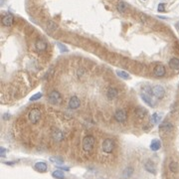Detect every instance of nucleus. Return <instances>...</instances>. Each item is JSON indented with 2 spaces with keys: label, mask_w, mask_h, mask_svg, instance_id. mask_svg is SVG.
Wrapping results in <instances>:
<instances>
[{
  "label": "nucleus",
  "mask_w": 179,
  "mask_h": 179,
  "mask_svg": "<svg viewBox=\"0 0 179 179\" xmlns=\"http://www.w3.org/2000/svg\"><path fill=\"white\" fill-rule=\"evenodd\" d=\"M95 144V138L93 135H87L84 137L83 139V149L86 152L91 151Z\"/></svg>",
  "instance_id": "1"
},
{
  "label": "nucleus",
  "mask_w": 179,
  "mask_h": 179,
  "mask_svg": "<svg viewBox=\"0 0 179 179\" xmlns=\"http://www.w3.org/2000/svg\"><path fill=\"white\" fill-rule=\"evenodd\" d=\"M113 148H114V141L111 138H107L104 140L102 142V150L106 153H111L113 152Z\"/></svg>",
  "instance_id": "2"
},
{
  "label": "nucleus",
  "mask_w": 179,
  "mask_h": 179,
  "mask_svg": "<svg viewBox=\"0 0 179 179\" xmlns=\"http://www.w3.org/2000/svg\"><path fill=\"white\" fill-rule=\"evenodd\" d=\"M151 92H152V95H154L157 99H162L164 95H165V90L163 87H161L159 85H156L154 87L151 88Z\"/></svg>",
  "instance_id": "3"
},
{
  "label": "nucleus",
  "mask_w": 179,
  "mask_h": 179,
  "mask_svg": "<svg viewBox=\"0 0 179 179\" xmlns=\"http://www.w3.org/2000/svg\"><path fill=\"white\" fill-rule=\"evenodd\" d=\"M41 119V112L38 108H33L29 113V120L32 123H37Z\"/></svg>",
  "instance_id": "4"
},
{
  "label": "nucleus",
  "mask_w": 179,
  "mask_h": 179,
  "mask_svg": "<svg viewBox=\"0 0 179 179\" xmlns=\"http://www.w3.org/2000/svg\"><path fill=\"white\" fill-rule=\"evenodd\" d=\"M48 100H49V102L52 104V105H57L61 101V95L58 91H52L50 94H49V97H48Z\"/></svg>",
  "instance_id": "5"
},
{
  "label": "nucleus",
  "mask_w": 179,
  "mask_h": 179,
  "mask_svg": "<svg viewBox=\"0 0 179 179\" xmlns=\"http://www.w3.org/2000/svg\"><path fill=\"white\" fill-rule=\"evenodd\" d=\"M126 118H127L126 113H125V109H122V108H119V109H118L114 113V119L119 122H125L126 120Z\"/></svg>",
  "instance_id": "6"
},
{
  "label": "nucleus",
  "mask_w": 179,
  "mask_h": 179,
  "mask_svg": "<svg viewBox=\"0 0 179 179\" xmlns=\"http://www.w3.org/2000/svg\"><path fill=\"white\" fill-rule=\"evenodd\" d=\"M153 74H154L155 77H157V78L163 77V76L166 74V69H165L164 66L157 65L154 68V70H153Z\"/></svg>",
  "instance_id": "7"
},
{
  "label": "nucleus",
  "mask_w": 179,
  "mask_h": 179,
  "mask_svg": "<svg viewBox=\"0 0 179 179\" xmlns=\"http://www.w3.org/2000/svg\"><path fill=\"white\" fill-rule=\"evenodd\" d=\"M80 106H81L80 99L78 97H76V95L72 97L71 99H70V101H69V107H71V108H73V109H77Z\"/></svg>",
  "instance_id": "8"
},
{
  "label": "nucleus",
  "mask_w": 179,
  "mask_h": 179,
  "mask_svg": "<svg viewBox=\"0 0 179 179\" xmlns=\"http://www.w3.org/2000/svg\"><path fill=\"white\" fill-rule=\"evenodd\" d=\"M13 22H14V17H13V15H11V14H7V15H5L4 17L2 18V24L4 26H6V27L11 26L12 24H13Z\"/></svg>",
  "instance_id": "9"
},
{
  "label": "nucleus",
  "mask_w": 179,
  "mask_h": 179,
  "mask_svg": "<svg viewBox=\"0 0 179 179\" xmlns=\"http://www.w3.org/2000/svg\"><path fill=\"white\" fill-rule=\"evenodd\" d=\"M151 95H152V94H147L146 92H144V94H142V95H141V97H142V100L144 101V102H146V104H147V105H149L150 107H154L155 101H152Z\"/></svg>",
  "instance_id": "10"
},
{
  "label": "nucleus",
  "mask_w": 179,
  "mask_h": 179,
  "mask_svg": "<svg viewBox=\"0 0 179 179\" xmlns=\"http://www.w3.org/2000/svg\"><path fill=\"white\" fill-rule=\"evenodd\" d=\"M35 48L37 51H45L47 49V43L43 40H37L35 43Z\"/></svg>",
  "instance_id": "11"
},
{
  "label": "nucleus",
  "mask_w": 179,
  "mask_h": 179,
  "mask_svg": "<svg viewBox=\"0 0 179 179\" xmlns=\"http://www.w3.org/2000/svg\"><path fill=\"white\" fill-rule=\"evenodd\" d=\"M118 95H119V92H118V90L115 89V88H109V89L107 90V97L109 99V100L115 99V98L118 97Z\"/></svg>",
  "instance_id": "12"
},
{
  "label": "nucleus",
  "mask_w": 179,
  "mask_h": 179,
  "mask_svg": "<svg viewBox=\"0 0 179 179\" xmlns=\"http://www.w3.org/2000/svg\"><path fill=\"white\" fill-rule=\"evenodd\" d=\"M144 168L148 171V172L150 173H152V174H155L156 173V169H155V166H154V164L152 163V161H146L145 162V164H144Z\"/></svg>",
  "instance_id": "13"
},
{
  "label": "nucleus",
  "mask_w": 179,
  "mask_h": 179,
  "mask_svg": "<svg viewBox=\"0 0 179 179\" xmlns=\"http://www.w3.org/2000/svg\"><path fill=\"white\" fill-rule=\"evenodd\" d=\"M160 147H161V142L160 140H158V139H153L151 141V143H150V149L152 151H157V150L160 149Z\"/></svg>",
  "instance_id": "14"
},
{
  "label": "nucleus",
  "mask_w": 179,
  "mask_h": 179,
  "mask_svg": "<svg viewBox=\"0 0 179 179\" xmlns=\"http://www.w3.org/2000/svg\"><path fill=\"white\" fill-rule=\"evenodd\" d=\"M52 136H53V138L55 140L61 141V140H63V138H64V134H63V132L61 130H59V129H55V130L53 131Z\"/></svg>",
  "instance_id": "15"
},
{
  "label": "nucleus",
  "mask_w": 179,
  "mask_h": 179,
  "mask_svg": "<svg viewBox=\"0 0 179 179\" xmlns=\"http://www.w3.org/2000/svg\"><path fill=\"white\" fill-rule=\"evenodd\" d=\"M35 169L39 172H45L47 170V164L45 162H37L35 164Z\"/></svg>",
  "instance_id": "16"
},
{
  "label": "nucleus",
  "mask_w": 179,
  "mask_h": 179,
  "mask_svg": "<svg viewBox=\"0 0 179 179\" xmlns=\"http://www.w3.org/2000/svg\"><path fill=\"white\" fill-rule=\"evenodd\" d=\"M169 66H170L171 69H173V70H177V71H178L179 70V59H177V58H172V59H170V61H169Z\"/></svg>",
  "instance_id": "17"
},
{
  "label": "nucleus",
  "mask_w": 179,
  "mask_h": 179,
  "mask_svg": "<svg viewBox=\"0 0 179 179\" xmlns=\"http://www.w3.org/2000/svg\"><path fill=\"white\" fill-rule=\"evenodd\" d=\"M161 119H162V115H161L160 113H153L152 116H151V121H152L153 125H157V123L160 122Z\"/></svg>",
  "instance_id": "18"
},
{
  "label": "nucleus",
  "mask_w": 179,
  "mask_h": 179,
  "mask_svg": "<svg viewBox=\"0 0 179 179\" xmlns=\"http://www.w3.org/2000/svg\"><path fill=\"white\" fill-rule=\"evenodd\" d=\"M133 172V169L131 167H128V168H125V171L122 172V178L123 179H127L129 178L131 176V174Z\"/></svg>",
  "instance_id": "19"
},
{
  "label": "nucleus",
  "mask_w": 179,
  "mask_h": 179,
  "mask_svg": "<svg viewBox=\"0 0 179 179\" xmlns=\"http://www.w3.org/2000/svg\"><path fill=\"white\" fill-rule=\"evenodd\" d=\"M50 160L57 165H61L64 162V159L62 157H59V156H52V157H50Z\"/></svg>",
  "instance_id": "20"
},
{
  "label": "nucleus",
  "mask_w": 179,
  "mask_h": 179,
  "mask_svg": "<svg viewBox=\"0 0 179 179\" xmlns=\"http://www.w3.org/2000/svg\"><path fill=\"white\" fill-rule=\"evenodd\" d=\"M116 9H118V11L120 12V13H123V12L127 9V5L125 4V2L120 1V2H119V4L116 5Z\"/></svg>",
  "instance_id": "21"
},
{
  "label": "nucleus",
  "mask_w": 179,
  "mask_h": 179,
  "mask_svg": "<svg viewBox=\"0 0 179 179\" xmlns=\"http://www.w3.org/2000/svg\"><path fill=\"white\" fill-rule=\"evenodd\" d=\"M116 75H118L119 78L123 79V80H127V79H129V75H128V73H127V72H125V71H122V70H118V71H116Z\"/></svg>",
  "instance_id": "22"
},
{
  "label": "nucleus",
  "mask_w": 179,
  "mask_h": 179,
  "mask_svg": "<svg viewBox=\"0 0 179 179\" xmlns=\"http://www.w3.org/2000/svg\"><path fill=\"white\" fill-rule=\"evenodd\" d=\"M160 129L163 131H169L173 129V125L170 122H165V123H162L160 125Z\"/></svg>",
  "instance_id": "23"
},
{
  "label": "nucleus",
  "mask_w": 179,
  "mask_h": 179,
  "mask_svg": "<svg viewBox=\"0 0 179 179\" xmlns=\"http://www.w3.org/2000/svg\"><path fill=\"white\" fill-rule=\"evenodd\" d=\"M53 177L54 178H57V179H64L65 178V174L62 170H56L53 172Z\"/></svg>",
  "instance_id": "24"
},
{
  "label": "nucleus",
  "mask_w": 179,
  "mask_h": 179,
  "mask_svg": "<svg viewBox=\"0 0 179 179\" xmlns=\"http://www.w3.org/2000/svg\"><path fill=\"white\" fill-rule=\"evenodd\" d=\"M169 169H170V171L173 173L177 172V171H178V164H177V162H175V161L170 162V164H169Z\"/></svg>",
  "instance_id": "25"
},
{
  "label": "nucleus",
  "mask_w": 179,
  "mask_h": 179,
  "mask_svg": "<svg viewBox=\"0 0 179 179\" xmlns=\"http://www.w3.org/2000/svg\"><path fill=\"white\" fill-rule=\"evenodd\" d=\"M135 113H136L137 116H139V118H144L146 115L147 112L145 109H143V108H137L136 111H135Z\"/></svg>",
  "instance_id": "26"
},
{
  "label": "nucleus",
  "mask_w": 179,
  "mask_h": 179,
  "mask_svg": "<svg viewBox=\"0 0 179 179\" xmlns=\"http://www.w3.org/2000/svg\"><path fill=\"white\" fill-rule=\"evenodd\" d=\"M42 93H37V94H35V95H33L31 98H30V101H37V100H39L40 98H42Z\"/></svg>",
  "instance_id": "27"
},
{
  "label": "nucleus",
  "mask_w": 179,
  "mask_h": 179,
  "mask_svg": "<svg viewBox=\"0 0 179 179\" xmlns=\"http://www.w3.org/2000/svg\"><path fill=\"white\" fill-rule=\"evenodd\" d=\"M57 46H58V48L60 49V51L62 52V53H64V52H68L69 50H68V48L66 47V46H64L63 44H61V43H58L57 44Z\"/></svg>",
  "instance_id": "28"
},
{
  "label": "nucleus",
  "mask_w": 179,
  "mask_h": 179,
  "mask_svg": "<svg viewBox=\"0 0 179 179\" xmlns=\"http://www.w3.org/2000/svg\"><path fill=\"white\" fill-rule=\"evenodd\" d=\"M158 11H159V12H164V11H165V5H164L163 3H160V4L158 5Z\"/></svg>",
  "instance_id": "29"
},
{
  "label": "nucleus",
  "mask_w": 179,
  "mask_h": 179,
  "mask_svg": "<svg viewBox=\"0 0 179 179\" xmlns=\"http://www.w3.org/2000/svg\"><path fill=\"white\" fill-rule=\"evenodd\" d=\"M5 152H6V149L4 148V147H1V148H0V155H1L2 157H5Z\"/></svg>",
  "instance_id": "30"
}]
</instances>
